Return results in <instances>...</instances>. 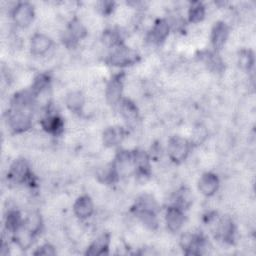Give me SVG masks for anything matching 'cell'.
I'll return each instance as SVG.
<instances>
[{"label": "cell", "instance_id": "1", "mask_svg": "<svg viewBox=\"0 0 256 256\" xmlns=\"http://www.w3.org/2000/svg\"><path fill=\"white\" fill-rule=\"evenodd\" d=\"M168 154L170 158L176 162L182 161L188 154V143L181 137L170 139L168 144Z\"/></svg>", "mask_w": 256, "mask_h": 256}, {"label": "cell", "instance_id": "2", "mask_svg": "<svg viewBox=\"0 0 256 256\" xmlns=\"http://www.w3.org/2000/svg\"><path fill=\"white\" fill-rule=\"evenodd\" d=\"M33 7L29 3H20L16 6L13 13L14 20L19 26L26 27L33 19Z\"/></svg>", "mask_w": 256, "mask_h": 256}, {"label": "cell", "instance_id": "3", "mask_svg": "<svg viewBox=\"0 0 256 256\" xmlns=\"http://www.w3.org/2000/svg\"><path fill=\"white\" fill-rule=\"evenodd\" d=\"M135 59H136V52L127 47H119L113 51L110 61L114 65H126L134 62Z\"/></svg>", "mask_w": 256, "mask_h": 256}, {"label": "cell", "instance_id": "4", "mask_svg": "<svg viewBox=\"0 0 256 256\" xmlns=\"http://www.w3.org/2000/svg\"><path fill=\"white\" fill-rule=\"evenodd\" d=\"M10 125L16 132H22L30 126V116L26 111H15L10 117Z\"/></svg>", "mask_w": 256, "mask_h": 256}, {"label": "cell", "instance_id": "5", "mask_svg": "<svg viewBox=\"0 0 256 256\" xmlns=\"http://www.w3.org/2000/svg\"><path fill=\"white\" fill-rule=\"evenodd\" d=\"M218 178L211 173H206L199 180V190L207 196L212 195L218 188Z\"/></svg>", "mask_w": 256, "mask_h": 256}, {"label": "cell", "instance_id": "6", "mask_svg": "<svg viewBox=\"0 0 256 256\" xmlns=\"http://www.w3.org/2000/svg\"><path fill=\"white\" fill-rule=\"evenodd\" d=\"M51 40L44 34H36L31 40V51L34 55H42L51 47Z\"/></svg>", "mask_w": 256, "mask_h": 256}, {"label": "cell", "instance_id": "7", "mask_svg": "<svg viewBox=\"0 0 256 256\" xmlns=\"http://www.w3.org/2000/svg\"><path fill=\"white\" fill-rule=\"evenodd\" d=\"M74 212L80 218H87L93 212V203L87 196L80 197L74 204Z\"/></svg>", "mask_w": 256, "mask_h": 256}, {"label": "cell", "instance_id": "8", "mask_svg": "<svg viewBox=\"0 0 256 256\" xmlns=\"http://www.w3.org/2000/svg\"><path fill=\"white\" fill-rule=\"evenodd\" d=\"M166 222H167V226L170 230L176 231L183 225L184 216L178 208L171 207L168 209L166 214Z\"/></svg>", "mask_w": 256, "mask_h": 256}, {"label": "cell", "instance_id": "9", "mask_svg": "<svg viewBox=\"0 0 256 256\" xmlns=\"http://www.w3.org/2000/svg\"><path fill=\"white\" fill-rule=\"evenodd\" d=\"M28 175V165L23 160L15 162L10 169V178L15 182H22Z\"/></svg>", "mask_w": 256, "mask_h": 256}, {"label": "cell", "instance_id": "10", "mask_svg": "<svg viewBox=\"0 0 256 256\" xmlns=\"http://www.w3.org/2000/svg\"><path fill=\"white\" fill-rule=\"evenodd\" d=\"M228 36V28L222 22H219L215 25L212 32V42L214 46L219 49L223 46L224 42L226 41Z\"/></svg>", "mask_w": 256, "mask_h": 256}, {"label": "cell", "instance_id": "11", "mask_svg": "<svg viewBox=\"0 0 256 256\" xmlns=\"http://www.w3.org/2000/svg\"><path fill=\"white\" fill-rule=\"evenodd\" d=\"M32 231L26 226H19L15 230V239L21 248H27L32 243Z\"/></svg>", "mask_w": 256, "mask_h": 256}, {"label": "cell", "instance_id": "12", "mask_svg": "<svg viewBox=\"0 0 256 256\" xmlns=\"http://www.w3.org/2000/svg\"><path fill=\"white\" fill-rule=\"evenodd\" d=\"M122 137V130L120 128H108L103 134V142L107 146H113L117 144Z\"/></svg>", "mask_w": 256, "mask_h": 256}, {"label": "cell", "instance_id": "13", "mask_svg": "<svg viewBox=\"0 0 256 256\" xmlns=\"http://www.w3.org/2000/svg\"><path fill=\"white\" fill-rule=\"evenodd\" d=\"M122 91V85L117 79L112 80L106 88V97L110 103H115L120 99Z\"/></svg>", "mask_w": 256, "mask_h": 256}, {"label": "cell", "instance_id": "14", "mask_svg": "<svg viewBox=\"0 0 256 256\" xmlns=\"http://www.w3.org/2000/svg\"><path fill=\"white\" fill-rule=\"evenodd\" d=\"M67 106L73 110V111H78L82 108L84 104V98L82 94L78 91H73L67 96Z\"/></svg>", "mask_w": 256, "mask_h": 256}, {"label": "cell", "instance_id": "15", "mask_svg": "<svg viewBox=\"0 0 256 256\" xmlns=\"http://www.w3.org/2000/svg\"><path fill=\"white\" fill-rule=\"evenodd\" d=\"M107 247H108V237L106 235H103L100 238H98L96 241L91 245L87 254H90V255L103 254L104 250H106Z\"/></svg>", "mask_w": 256, "mask_h": 256}, {"label": "cell", "instance_id": "16", "mask_svg": "<svg viewBox=\"0 0 256 256\" xmlns=\"http://www.w3.org/2000/svg\"><path fill=\"white\" fill-rule=\"evenodd\" d=\"M168 24L165 21H159L152 29V37L155 41H161L168 35Z\"/></svg>", "mask_w": 256, "mask_h": 256}, {"label": "cell", "instance_id": "17", "mask_svg": "<svg viewBox=\"0 0 256 256\" xmlns=\"http://www.w3.org/2000/svg\"><path fill=\"white\" fill-rule=\"evenodd\" d=\"M43 127L46 129L49 132H57L58 130L61 129L62 127V122L61 120H60L58 117L56 116H50L48 118H46L43 121Z\"/></svg>", "mask_w": 256, "mask_h": 256}, {"label": "cell", "instance_id": "18", "mask_svg": "<svg viewBox=\"0 0 256 256\" xmlns=\"http://www.w3.org/2000/svg\"><path fill=\"white\" fill-rule=\"evenodd\" d=\"M204 13H205L204 7L200 3H195L194 5H192L189 11L190 21L195 22V23L199 22L204 17Z\"/></svg>", "mask_w": 256, "mask_h": 256}, {"label": "cell", "instance_id": "19", "mask_svg": "<svg viewBox=\"0 0 256 256\" xmlns=\"http://www.w3.org/2000/svg\"><path fill=\"white\" fill-rule=\"evenodd\" d=\"M121 112L122 114L125 116L126 119H129V120H132L134 119L135 117H136V108H135L134 105L129 102L128 100H124L121 104Z\"/></svg>", "mask_w": 256, "mask_h": 256}, {"label": "cell", "instance_id": "20", "mask_svg": "<svg viewBox=\"0 0 256 256\" xmlns=\"http://www.w3.org/2000/svg\"><path fill=\"white\" fill-rule=\"evenodd\" d=\"M20 216L17 212H10L7 217V227L11 230H16L19 227Z\"/></svg>", "mask_w": 256, "mask_h": 256}, {"label": "cell", "instance_id": "21", "mask_svg": "<svg viewBox=\"0 0 256 256\" xmlns=\"http://www.w3.org/2000/svg\"><path fill=\"white\" fill-rule=\"evenodd\" d=\"M25 226L32 232H35L39 229L40 227V219L37 215H31L29 216L28 219L26 220Z\"/></svg>", "mask_w": 256, "mask_h": 256}, {"label": "cell", "instance_id": "22", "mask_svg": "<svg viewBox=\"0 0 256 256\" xmlns=\"http://www.w3.org/2000/svg\"><path fill=\"white\" fill-rule=\"evenodd\" d=\"M252 55L250 54L249 51H244L241 56H240V63H241L242 66L246 67V68H249L252 64Z\"/></svg>", "mask_w": 256, "mask_h": 256}, {"label": "cell", "instance_id": "23", "mask_svg": "<svg viewBox=\"0 0 256 256\" xmlns=\"http://www.w3.org/2000/svg\"><path fill=\"white\" fill-rule=\"evenodd\" d=\"M54 253L55 252L50 245H44L43 247H41V249H39L38 252H36V254H42V255H53Z\"/></svg>", "mask_w": 256, "mask_h": 256}]
</instances>
